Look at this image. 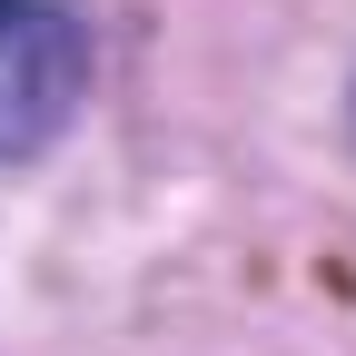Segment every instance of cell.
<instances>
[{
	"instance_id": "cell-2",
	"label": "cell",
	"mask_w": 356,
	"mask_h": 356,
	"mask_svg": "<svg viewBox=\"0 0 356 356\" xmlns=\"http://www.w3.org/2000/svg\"><path fill=\"white\" fill-rule=\"evenodd\" d=\"M0 10H20V0H0Z\"/></svg>"
},
{
	"instance_id": "cell-1",
	"label": "cell",
	"mask_w": 356,
	"mask_h": 356,
	"mask_svg": "<svg viewBox=\"0 0 356 356\" xmlns=\"http://www.w3.org/2000/svg\"><path fill=\"white\" fill-rule=\"evenodd\" d=\"M89 89V30L70 10H0V159H30L60 139V119Z\"/></svg>"
}]
</instances>
